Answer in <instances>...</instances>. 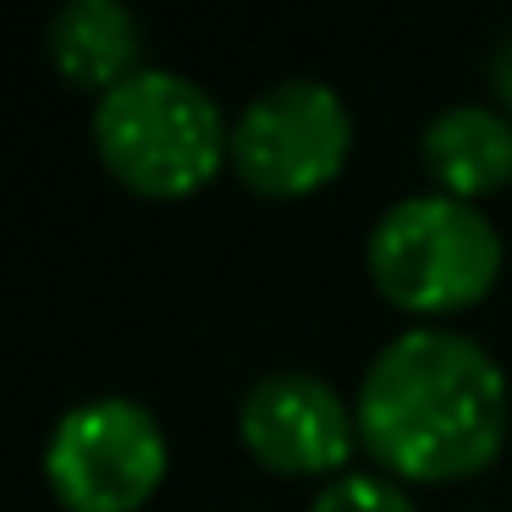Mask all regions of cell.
<instances>
[{
    "label": "cell",
    "instance_id": "6da1fadb",
    "mask_svg": "<svg viewBox=\"0 0 512 512\" xmlns=\"http://www.w3.org/2000/svg\"><path fill=\"white\" fill-rule=\"evenodd\" d=\"M358 446L413 485L490 468L507 441V375L463 331L413 325L358 380Z\"/></svg>",
    "mask_w": 512,
    "mask_h": 512
},
{
    "label": "cell",
    "instance_id": "7a4b0ae2",
    "mask_svg": "<svg viewBox=\"0 0 512 512\" xmlns=\"http://www.w3.org/2000/svg\"><path fill=\"white\" fill-rule=\"evenodd\" d=\"M94 149L122 188L188 199L232 160V127L210 89L166 67H138L94 105Z\"/></svg>",
    "mask_w": 512,
    "mask_h": 512
},
{
    "label": "cell",
    "instance_id": "3957f363",
    "mask_svg": "<svg viewBox=\"0 0 512 512\" xmlns=\"http://www.w3.org/2000/svg\"><path fill=\"white\" fill-rule=\"evenodd\" d=\"M369 281L386 303L441 320V314L474 309L501 276V232L463 199L446 193H413L380 210L364 243Z\"/></svg>",
    "mask_w": 512,
    "mask_h": 512
},
{
    "label": "cell",
    "instance_id": "277c9868",
    "mask_svg": "<svg viewBox=\"0 0 512 512\" xmlns=\"http://www.w3.org/2000/svg\"><path fill=\"white\" fill-rule=\"evenodd\" d=\"M353 155V111L331 83L287 78L232 122V171L265 199H303L342 177Z\"/></svg>",
    "mask_w": 512,
    "mask_h": 512
},
{
    "label": "cell",
    "instance_id": "5b68a950",
    "mask_svg": "<svg viewBox=\"0 0 512 512\" xmlns=\"http://www.w3.org/2000/svg\"><path fill=\"white\" fill-rule=\"evenodd\" d=\"M45 479L67 512H138L166 479V430L133 397H94L61 413Z\"/></svg>",
    "mask_w": 512,
    "mask_h": 512
},
{
    "label": "cell",
    "instance_id": "8992f818",
    "mask_svg": "<svg viewBox=\"0 0 512 512\" xmlns=\"http://www.w3.org/2000/svg\"><path fill=\"white\" fill-rule=\"evenodd\" d=\"M237 435L248 457L270 474L287 479H342V463L358 446V413L342 402V391L303 369L259 375L237 402Z\"/></svg>",
    "mask_w": 512,
    "mask_h": 512
},
{
    "label": "cell",
    "instance_id": "52a82bcc",
    "mask_svg": "<svg viewBox=\"0 0 512 512\" xmlns=\"http://www.w3.org/2000/svg\"><path fill=\"white\" fill-rule=\"evenodd\" d=\"M419 160L435 193L446 199H485L512 188V116L490 105H446L419 138Z\"/></svg>",
    "mask_w": 512,
    "mask_h": 512
},
{
    "label": "cell",
    "instance_id": "ba28073f",
    "mask_svg": "<svg viewBox=\"0 0 512 512\" xmlns=\"http://www.w3.org/2000/svg\"><path fill=\"white\" fill-rule=\"evenodd\" d=\"M45 50L67 83L111 94L138 72L144 28L122 0H67L45 28Z\"/></svg>",
    "mask_w": 512,
    "mask_h": 512
},
{
    "label": "cell",
    "instance_id": "9c48e42d",
    "mask_svg": "<svg viewBox=\"0 0 512 512\" xmlns=\"http://www.w3.org/2000/svg\"><path fill=\"white\" fill-rule=\"evenodd\" d=\"M309 512H419L391 479L375 474H342L309 501Z\"/></svg>",
    "mask_w": 512,
    "mask_h": 512
},
{
    "label": "cell",
    "instance_id": "30bf717a",
    "mask_svg": "<svg viewBox=\"0 0 512 512\" xmlns=\"http://www.w3.org/2000/svg\"><path fill=\"white\" fill-rule=\"evenodd\" d=\"M490 89H496V100L507 105L512 116V34L496 45V56H490Z\"/></svg>",
    "mask_w": 512,
    "mask_h": 512
}]
</instances>
